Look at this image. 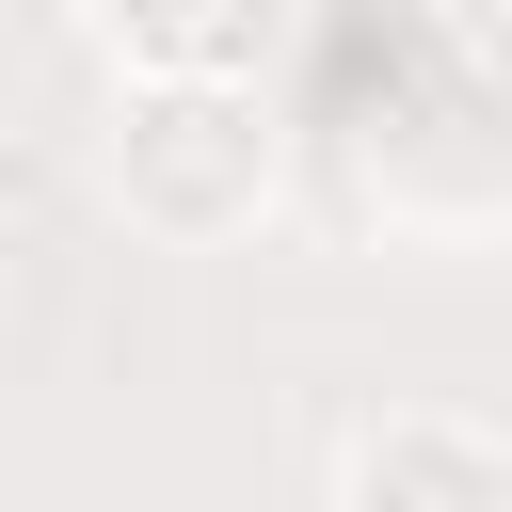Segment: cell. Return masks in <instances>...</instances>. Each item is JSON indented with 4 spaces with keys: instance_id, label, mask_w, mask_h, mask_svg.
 I'll use <instances>...</instances> for the list:
<instances>
[{
    "instance_id": "2",
    "label": "cell",
    "mask_w": 512,
    "mask_h": 512,
    "mask_svg": "<svg viewBox=\"0 0 512 512\" xmlns=\"http://www.w3.org/2000/svg\"><path fill=\"white\" fill-rule=\"evenodd\" d=\"M336 496L352 512H512V432L480 416H384L336 448Z\"/></svg>"
},
{
    "instance_id": "3",
    "label": "cell",
    "mask_w": 512,
    "mask_h": 512,
    "mask_svg": "<svg viewBox=\"0 0 512 512\" xmlns=\"http://www.w3.org/2000/svg\"><path fill=\"white\" fill-rule=\"evenodd\" d=\"M96 16H112V48H144V64H256L288 0H96Z\"/></svg>"
},
{
    "instance_id": "1",
    "label": "cell",
    "mask_w": 512,
    "mask_h": 512,
    "mask_svg": "<svg viewBox=\"0 0 512 512\" xmlns=\"http://www.w3.org/2000/svg\"><path fill=\"white\" fill-rule=\"evenodd\" d=\"M112 208L144 240H240L272 208L256 64H128V96H112Z\"/></svg>"
}]
</instances>
